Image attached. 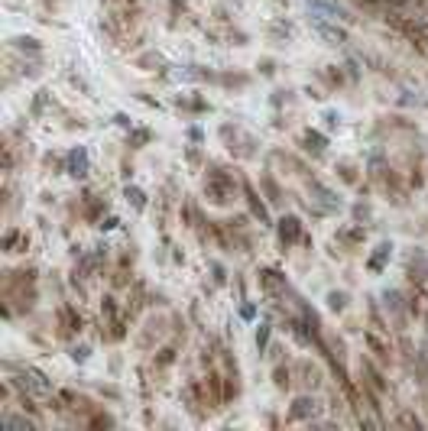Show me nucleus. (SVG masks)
<instances>
[{"label":"nucleus","mask_w":428,"mask_h":431,"mask_svg":"<svg viewBox=\"0 0 428 431\" xmlns=\"http://www.w3.org/2000/svg\"><path fill=\"white\" fill-rule=\"evenodd\" d=\"M240 315H243V318H253L257 311H253V305H243V308H240Z\"/></svg>","instance_id":"nucleus-35"},{"label":"nucleus","mask_w":428,"mask_h":431,"mask_svg":"<svg viewBox=\"0 0 428 431\" xmlns=\"http://www.w3.org/2000/svg\"><path fill=\"white\" fill-rule=\"evenodd\" d=\"M149 140H153V130H130V136H127V146H133V150H143Z\"/></svg>","instance_id":"nucleus-13"},{"label":"nucleus","mask_w":428,"mask_h":431,"mask_svg":"<svg viewBox=\"0 0 428 431\" xmlns=\"http://www.w3.org/2000/svg\"><path fill=\"white\" fill-rule=\"evenodd\" d=\"M337 172H341V178H344V182H351V185L357 182V169L351 166V162H337Z\"/></svg>","instance_id":"nucleus-19"},{"label":"nucleus","mask_w":428,"mask_h":431,"mask_svg":"<svg viewBox=\"0 0 428 431\" xmlns=\"http://www.w3.org/2000/svg\"><path fill=\"white\" fill-rule=\"evenodd\" d=\"M273 383H276V389H289V370L286 366H276V370H273Z\"/></svg>","instance_id":"nucleus-18"},{"label":"nucleus","mask_w":428,"mask_h":431,"mask_svg":"<svg viewBox=\"0 0 428 431\" xmlns=\"http://www.w3.org/2000/svg\"><path fill=\"white\" fill-rule=\"evenodd\" d=\"M354 217H357V221H360V217H370V207H367V205H357L354 207Z\"/></svg>","instance_id":"nucleus-33"},{"label":"nucleus","mask_w":428,"mask_h":431,"mask_svg":"<svg viewBox=\"0 0 428 431\" xmlns=\"http://www.w3.org/2000/svg\"><path fill=\"white\" fill-rule=\"evenodd\" d=\"M205 195L211 198L214 205H231L234 195H237V182H234L231 172H224V169L214 166V169L205 175Z\"/></svg>","instance_id":"nucleus-1"},{"label":"nucleus","mask_w":428,"mask_h":431,"mask_svg":"<svg viewBox=\"0 0 428 431\" xmlns=\"http://www.w3.org/2000/svg\"><path fill=\"white\" fill-rule=\"evenodd\" d=\"M13 246H20V250L26 246V237L20 234V230H7V237H3V250H7V253H17Z\"/></svg>","instance_id":"nucleus-14"},{"label":"nucleus","mask_w":428,"mask_h":431,"mask_svg":"<svg viewBox=\"0 0 428 431\" xmlns=\"http://www.w3.org/2000/svg\"><path fill=\"white\" fill-rule=\"evenodd\" d=\"M308 7L315 10V17H328V19H354L341 3H331V0H305Z\"/></svg>","instance_id":"nucleus-8"},{"label":"nucleus","mask_w":428,"mask_h":431,"mask_svg":"<svg viewBox=\"0 0 428 431\" xmlns=\"http://www.w3.org/2000/svg\"><path fill=\"white\" fill-rule=\"evenodd\" d=\"M270 324H260L257 328V350H266V344H270Z\"/></svg>","instance_id":"nucleus-20"},{"label":"nucleus","mask_w":428,"mask_h":431,"mask_svg":"<svg viewBox=\"0 0 428 431\" xmlns=\"http://www.w3.org/2000/svg\"><path fill=\"white\" fill-rule=\"evenodd\" d=\"M172 354H176V350H162V354L156 356V363L159 366H169V363H172Z\"/></svg>","instance_id":"nucleus-27"},{"label":"nucleus","mask_w":428,"mask_h":431,"mask_svg":"<svg viewBox=\"0 0 428 431\" xmlns=\"http://www.w3.org/2000/svg\"><path fill=\"white\" fill-rule=\"evenodd\" d=\"M318 402L312 399V395H298L296 402H292V409H289V422H312V418H318Z\"/></svg>","instance_id":"nucleus-5"},{"label":"nucleus","mask_w":428,"mask_h":431,"mask_svg":"<svg viewBox=\"0 0 428 431\" xmlns=\"http://www.w3.org/2000/svg\"><path fill=\"white\" fill-rule=\"evenodd\" d=\"M182 107H188V111H208V101L205 97H192V101H182Z\"/></svg>","instance_id":"nucleus-22"},{"label":"nucleus","mask_w":428,"mask_h":431,"mask_svg":"<svg viewBox=\"0 0 428 431\" xmlns=\"http://www.w3.org/2000/svg\"><path fill=\"white\" fill-rule=\"evenodd\" d=\"M390 256H392V244H390V240H383V244L373 250L370 260H367V269H370V272H383V266L390 262Z\"/></svg>","instance_id":"nucleus-10"},{"label":"nucleus","mask_w":428,"mask_h":431,"mask_svg":"<svg viewBox=\"0 0 428 431\" xmlns=\"http://www.w3.org/2000/svg\"><path fill=\"white\" fill-rule=\"evenodd\" d=\"M243 198H247V205H250L253 214L260 217V224H270V211H266V205L260 201V191H257L250 182H243Z\"/></svg>","instance_id":"nucleus-9"},{"label":"nucleus","mask_w":428,"mask_h":431,"mask_svg":"<svg viewBox=\"0 0 428 431\" xmlns=\"http://www.w3.org/2000/svg\"><path fill=\"white\" fill-rule=\"evenodd\" d=\"M273 72H276V62H273V58H263V62H260V75H273Z\"/></svg>","instance_id":"nucleus-25"},{"label":"nucleus","mask_w":428,"mask_h":431,"mask_svg":"<svg viewBox=\"0 0 428 431\" xmlns=\"http://www.w3.org/2000/svg\"><path fill=\"white\" fill-rule=\"evenodd\" d=\"M114 123H117V127H123V130H130V127H133L127 113H114Z\"/></svg>","instance_id":"nucleus-26"},{"label":"nucleus","mask_w":428,"mask_h":431,"mask_svg":"<svg viewBox=\"0 0 428 431\" xmlns=\"http://www.w3.org/2000/svg\"><path fill=\"white\" fill-rule=\"evenodd\" d=\"M46 101H49V91H39V94H36V101H33V113H43Z\"/></svg>","instance_id":"nucleus-23"},{"label":"nucleus","mask_w":428,"mask_h":431,"mask_svg":"<svg viewBox=\"0 0 428 431\" xmlns=\"http://www.w3.org/2000/svg\"><path fill=\"white\" fill-rule=\"evenodd\" d=\"M20 386H23V389H29V393H36V395H49V393H52V383H49L39 370H33V366H23V370H20Z\"/></svg>","instance_id":"nucleus-4"},{"label":"nucleus","mask_w":428,"mask_h":431,"mask_svg":"<svg viewBox=\"0 0 428 431\" xmlns=\"http://www.w3.org/2000/svg\"><path fill=\"white\" fill-rule=\"evenodd\" d=\"M263 188H266V195H270L273 201H280V188H276V182H273V175H263Z\"/></svg>","instance_id":"nucleus-21"},{"label":"nucleus","mask_w":428,"mask_h":431,"mask_svg":"<svg viewBox=\"0 0 428 431\" xmlns=\"http://www.w3.org/2000/svg\"><path fill=\"white\" fill-rule=\"evenodd\" d=\"M399 425H412V428H419V418H415V415H409V412H406V415H402V418H399Z\"/></svg>","instance_id":"nucleus-28"},{"label":"nucleus","mask_w":428,"mask_h":431,"mask_svg":"<svg viewBox=\"0 0 428 431\" xmlns=\"http://www.w3.org/2000/svg\"><path fill=\"white\" fill-rule=\"evenodd\" d=\"M3 428H13V431H33V422H29V418H20V415H3Z\"/></svg>","instance_id":"nucleus-16"},{"label":"nucleus","mask_w":428,"mask_h":431,"mask_svg":"<svg viewBox=\"0 0 428 431\" xmlns=\"http://www.w3.org/2000/svg\"><path fill=\"white\" fill-rule=\"evenodd\" d=\"M66 172L72 178H84L88 172H91V162H88V150L84 146H75V150H68L66 156Z\"/></svg>","instance_id":"nucleus-6"},{"label":"nucleus","mask_w":428,"mask_h":431,"mask_svg":"<svg viewBox=\"0 0 428 431\" xmlns=\"http://www.w3.org/2000/svg\"><path fill=\"white\" fill-rule=\"evenodd\" d=\"M140 65H162V56H143Z\"/></svg>","instance_id":"nucleus-29"},{"label":"nucleus","mask_w":428,"mask_h":431,"mask_svg":"<svg viewBox=\"0 0 428 431\" xmlns=\"http://www.w3.org/2000/svg\"><path fill=\"white\" fill-rule=\"evenodd\" d=\"M72 356L78 360V363H84V360H88V347H78V350H72Z\"/></svg>","instance_id":"nucleus-31"},{"label":"nucleus","mask_w":428,"mask_h":431,"mask_svg":"<svg viewBox=\"0 0 428 431\" xmlns=\"http://www.w3.org/2000/svg\"><path fill=\"white\" fill-rule=\"evenodd\" d=\"M101 227H104V230H114V227H117V217H107Z\"/></svg>","instance_id":"nucleus-34"},{"label":"nucleus","mask_w":428,"mask_h":431,"mask_svg":"<svg viewBox=\"0 0 428 431\" xmlns=\"http://www.w3.org/2000/svg\"><path fill=\"white\" fill-rule=\"evenodd\" d=\"M123 198L130 201L133 211H146V191L137 185H123Z\"/></svg>","instance_id":"nucleus-11"},{"label":"nucleus","mask_w":428,"mask_h":431,"mask_svg":"<svg viewBox=\"0 0 428 431\" xmlns=\"http://www.w3.org/2000/svg\"><path fill=\"white\" fill-rule=\"evenodd\" d=\"M10 46L20 49V52H33V56L43 52V42H39L36 36H17V39H10Z\"/></svg>","instance_id":"nucleus-12"},{"label":"nucleus","mask_w":428,"mask_h":431,"mask_svg":"<svg viewBox=\"0 0 428 431\" xmlns=\"http://www.w3.org/2000/svg\"><path fill=\"white\" fill-rule=\"evenodd\" d=\"M328 308L331 311H344L347 308V292H328Z\"/></svg>","instance_id":"nucleus-17"},{"label":"nucleus","mask_w":428,"mask_h":431,"mask_svg":"<svg viewBox=\"0 0 428 431\" xmlns=\"http://www.w3.org/2000/svg\"><path fill=\"white\" fill-rule=\"evenodd\" d=\"M98 211H104V201H91L88 205V217H98Z\"/></svg>","instance_id":"nucleus-30"},{"label":"nucleus","mask_w":428,"mask_h":431,"mask_svg":"<svg viewBox=\"0 0 428 431\" xmlns=\"http://www.w3.org/2000/svg\"><path fill=\"white\" fill-rule=\"evenodd\" d=\"M325 123H328V127H337V123H341V117H337L335 111H328L325 113Z\"/></svg>","instance_id":"nucleus-32"},{"label":"nucleus","mask_w":428,"mask_h":431,"mask_svg":"<svg viewBox=\"0 0 428 431\" xmlns=\"http://www.w3.org/2000/svg\"><path fill=\"white\" fill-rule=\"evenodd\" d=\"M276 234H280V246L296 244L298 237H302V221H298L296 214H286L280 221V227H276Z\"/></svg>","instance_id":"nucleus-7"},{"label":"nucleus","mask_w":428,"mask_h":431,"mask_svg":"<svg viewBox=\"0 0 428 431\" xmlns=\"http://www.w3.org/2000/svg\"><path fill=\"white\" fill-rule=\"evenodd\" d=\"M270 104H273V107H282V104H289V91H276L270 97Z\"/></svg>","instance_id":"nucleus-24"},{"label":"nucleus","mask_w":428,"mask_h":431,"mask_svg":"<svg viewBox=\"0 0 428 431\" xmlns=\"http://www.w3.org/2000/svg\"><path fill=\"white\" fill-rule=\"evenodd\" d=\"M221 136L227 143H234V152H237L240 159H250V156H257V150H260V143L253 140L250 133H243L237 123H224V127H221Z\"/></svg>","instance_id":"nucleus-2"},{"label":"nucleus","mask_w":428,"mask_h":431,"mask_svg":"<svg viewBox=\"0 0 428 431\" xmlns=\"http://www.w3.org/2000/svg\"><path fill=\"white\" fill-rule=\"evenodd\" d=\"M305 143H312V152H321L328 146V136L325 133H318V130H305V136H302Z\"/></svg>","instance_id":"nucleus-15"},{"label":"nucleus","mask_w":428,"mask_h":431,"mask_svg":"<svg viewBox=\"0 0 428 431\" xmlns=\"http://www.w3.org/2000/svg\"><path fill=\"white\" fill-rule=\"evenodd\" d=\"M312 26H315L318 36L325 39V42H331V46H344L347 42V29L331 23L328 17H315V13H312Z\"/></svg>","instance_id":"nucleus-3"}]
</instances>
